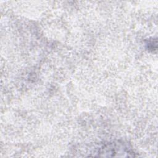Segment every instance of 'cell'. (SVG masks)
Segmentation results:
<instances>
[{
  "instance_id": "cell-1",
  "label": "cell",
  "mask_w": 158,
  "mask_h": 158,
  "mask_svg": "<svg viewBox=\"0 0 158 158\" xmlns=\"http://www.w3.org/2000/svg\"><path fill=\"white\" fill-rule=\"evenodd\" d=\"M96 156L102 157H133L134 152L123 142H109L102 145L97 150Z\"/></svg>"
}]
</instances>
